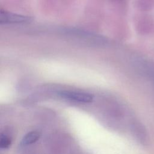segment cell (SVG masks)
Wrapping results in <instances>:
<instances>
[{"instance_id": "8", "label": "cell", "mask_w": 154, "mask_h": 154, "mask_svg": "<svg viewBox=\"0 0 154 154\" xmlns=\"http://www.w3.org/2000/svg\"><path fill=\"white\" fill-rule=\"evenodd\" d=\"M78 154H82V153H78Z\"/></svg>"}, {"instance_id": "5", "label": "cell", "mask_w": 154, "mask_h": 154, "mask_svg": "<svg viewBox=\"0 0 154 154\" xmlns=\"http://www.w3.org/2000/svg\"><path fill=\"white\" fill-rule=\"evenodd\" d=\"M40 135H41L40 133L38 131H31L27 133L23 137V138L20 141V146L21 147H25L29 144H33L39 139Z\"/></svg>"}, {"instance_id": "1", "label": "cell", "mask_w": 154, "mask_h": 154, "mask_svg": "<svg viewBox=\"0 0 154 154\" xmlns=\"http://www.w3.org/2000/svg\"><path fill=\"white\" fill-rule=\"evenodd\" d=\"M71 140L67 134H54L48 140V146L54 153L64 154L71 147Z\"/></svg>"}, {"instance_id": "2", "label": "cell", "mask_w": 154, "mask_h": 154, "mask_svg": "<svg viewBox=\"0 0 154 154\" xmlns=\"http://www.w3.org/2000/svg\"><path fill=\"white\" fill-rule=\"evenodd\" d=\"M58 94L64 99L82 103H89L93 99L92 94L85 92L63 90L60 91Z\"/></svg>"}, {"instance_id": "7", "label": "cell", "mask_w": 154, "mask_h": 154, "mask_svg": "<svg viewBox=\"0 0 154 154\" xmlns=\"http://www.w3.org/2000/svg\"><path fill=\"white\" fill-rule=\"evenodd\" d=\"M11 143V137L7 133L2 132L0 137V147L1 149H8Z\"/></svg>"}, {"instance_id": "3", "label": "cell", "mask_w": 154, "mask_h": 154, "mask_svg": "<svg viewBox=\"0 0 154 154\" xmlns=\"http://www.w3.org/2000/svg\"><path fill=\"white\" fill-rule=\"evenodd\" d=\"M137 26L141 34H150L154 31V19L150 15H141L138 20Z\"/></svg>"}, {"instance_id": "4", "label": "cell", "mask_w": 154, "mask_h": 154, "mask_svg": "<svg viewBox=\"0 0 154 154\" xmlns=\"http://www.w3.org/2000/svg\"><path fill=\"white\" fill-rule=\"evenodd\" d=\"M30 20L28 16L17 14L1 10L0 12L1 23H19L28 22Z\"/></svg>"}, {"instance_id": "6", "label": "cell", "mask_w": 154, "mask_h": 154, "mask_svg": "<svg viewBox=\"0 0 154 154\" xmlns=\"http://www.w3.org/2000/svg\"><path fill=\"white\" fill-rule=\"evenodd\" d=\"M138 6L143 11H149L154 8V0H138Z\"/></svg>"}]
</instances>
